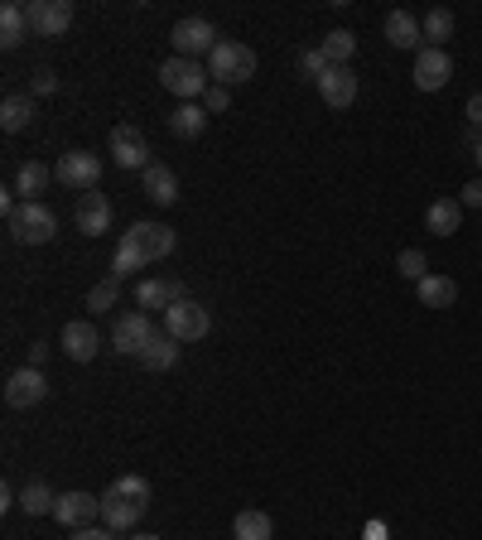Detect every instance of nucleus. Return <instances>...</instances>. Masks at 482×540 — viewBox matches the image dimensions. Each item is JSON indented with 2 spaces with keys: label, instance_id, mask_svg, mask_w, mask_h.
<instances>
[{
  "label": "nucleus",
  "instance_id": "obj_32",
  "mask_svg": "<svg viewBox=\"0 0 482 540\" xmlns=\"http://www.w3.org/2000/svg\"><path fill=\"white\" fill-rule=\"evenodd\" d=\"M111 497H121V502H140V507H150V483H145L140 473H121V478L111 483Z\"/></svg>",
  "mask_w": 482,
  "mask_h": 540
},
{
  "label": "nucleus",
  "instance_id": "obj_3",
  "mask_svg": "<svg viewBox=\"0 0 482 540\" xmlns=\"http://www.w3.org/2000/svg\"><path fill=\"white\" fill-rule=\"evenodd\" d=\"M5 222H10V237L20 246H44V242H54V232H58L54 208L49 203H25V198H20V208Z\"/></svg>",
  "mask_w": 482,
  "mask_h": 540
},
{
  "label": "nucleus",
  "instance_id": "obj_13",
  "mask_svg": "<svg viewBox=\"0 0 482 540\" xmlns=\"http://www.w3.org/2000/svg\"><path fill=\"white\" fill-rule=\"evenodd\" d=\"M44 396H49V381H44L39 367H20L15 377L5 381V405L10 410H29V405H39Z\"/></svg>",
  "mask_w": 482,
  "mask_h": 540
},
{
  "label": "nucleus",
  "instance_id": "obj_24",
  "mask_svg": "<svg viewBox=\"0 0 482 540\" xmlns=\"http://www.w3.org/2000/svg\"><path fill=\"white\" fill-rule=\"evenodd\" d=\"M415 295H420L425 309H454L458 285H454V275H425V280L415 285Z\"/></svg>",
  "mask_w": 482,
  "mask_h": 540
},
{
  "label": "nucleus",
  "instance_id": "obj_18",
  "mask_svg": "<svg viewBox=\"0 0 482 540\" xmlns=\"http://www.w3.org/2000/svg\"><path fill=\"white\" fill-rule=\"evenodd\" d=\"M386 44L391 49H425V29H420V20L410 15V10H391L386 15Z\"/></svg>",
  "mask_w": 482,
  "mask_h": 540
},
{
  "label": "nucleus",
  "instance_id": "obj_29",
  "mask_svg": "<svg viewBox=\"0 0 482 540\" xmlns=\"http://www.w3.org/2000/svg\"><path fill=\"white\" fill-rule=\"evenodd\" d=\"M420 29H425V49H444V39H454V10L434 5L425 20H420Z\"/></svg>",
  "mask_w": 482,
  "mask_h": 540
},
{
  "label": "nucleus",
  "instance_id": "obj_2",
  "mask_svg": "<svg viewBox=\"0 0 482 540\" xmlns=\"http://www.w3.org/2000/svg\"><path fill=\"white\" fill-rule=\"evenodd\" d=\"M208 73L217 87H232V82H251L256 78V49L237 44V39H222L213 54H208Z\"/></svg>",
  "mask_w": 482,
  "mask_h": 540
},
{
  "label": "nucleus",
  "instance_id": "obj_42",
  "mask_svg": "<svg viewBox=\"0 0 482 540\" xmlns=\"http://www.w3.org/2000/svg\"><path fill=\"white\" fill-rule=\"evenodd\" d=\"M73 540H111V531H102V526H82V531H73Z\"/></svg>",
  "mask_w": 482,
  "mask_h": 540
},
{
  "label": "nucleus",
  "instance_id": "obj_38",
  "mask_svg": "<svg viewBox=\"0 0 482 540\" xmlns=\"http://www.w3.org/2000/svg\"><path fill=\"white\" fill-rule=\"evenodd\" d=\"M49 92H58L54 68H34V97H49Z\"/></svg>",
  "mask_w": 482,
  "mask_h": 540
},
{
  "label": "nucleus",
  "instance_id": "obj_31",
  "mask_svg": "<svg viewBox=\"0 0 482 540\" xmlns=\"http://www.w3.org/2000/svg\"><path fill=\"white\" fill-rule=\"evenodd\" d=\"M319 49L328 54V63H333V68H348L352 54H357V34H352V29H333Z\"/></svg>",
  "mask_w": 482,
  "mask_h": 540
},
{
  "label": "nucleus",
  "instance_id": "obj_44",
  "mask_svg": "<svg viewBox=\"0 0 482 540\" xmlns=\"http://www.w3.org/2000/svg\"><path fill=\"white\" fill-rule=\"evenodd\" d=\"M473 160H478V169H482V140H478V150H473Z\"/></svg>",
  "mask_w": 482,
  "mask_h": 540
},
{
  "label": "nucleus",
  "instance_id": "obj_30",
  "mask_svg": "<svg viewBox=\"0 0 482 540\" xmlns=\"http://www.w3.org/2000/svg\"><path fill=\"white\" fill-rule=\"evenodd\" d=\"M54 507H58V492L49 483H29L20 492V512L29 516H54Z\"/></svg>",
  "mask_w": 482,
  "mask_h": 540
},
{
  "label": "nucleus",
  "instance_id": "obj_22",
  "mask_svg": "<svg viewBox=\"0 0 482 540\" xmlns=\"http://www.w3.org/2000/svg\"><path fill=\"white\" fill-rule=\"evenodd\" d=\"M135 362L145 367V372H169L174 362H179V338H169V333H155L145 348L135 352Z\"/></svg>",
  "mask_w": 482,
  "mask_h": 540
},
{
  "label": "nucleus",
  "instance_id": "obj_33",
  "mask_svg": "<svg viewBox=\"0 0 482 540\" xmlns=\"http://www.w3.org/2000/svg\"><path fill=\"white\" fill-rule=\"evenodd\" d=\"M295 68H299V78H304V82H314V87H319L323 73H328L333 63H328V54H323V49H299Z\"/></svg>",
  "mask_w": 482,
  "mask_h": 540
},
{
  "label": "nucleus",
  "instance_id": "obj_16",
  "mask_svg": "<svg viewBox=\"0 0 482 540\" xmlns=\"http://www.w3.org/2000/svg\"><path fill=\"white\" fill-rule=\"evenodd\" d=\"M179 299H188L184 295V280H174V275H169V280H140V285H135V304H140V309H145V314H155V309H169V304H179Z\"/></svg>",
  "mask_w": 482,
  "mask_h": 540
},
{
  "label": "nucleus",
  "instance_id": "obj_1",
  "mask_svg": "<svg viewBox=\"0 0 482 540\" xmlns=\"http://www.w3.org/2000/svg\"><path fill=\"white\" fill-rule=\"evenodd\" d=\"M160 82L179 97V102H203V92L213 87V73H208V63H198V58H164L160 63Z\"/></svg>",
  "mask_w": 482,
  "mask_h": 540
},
{
  "label": "nucleus",
  "instance_id": "obj_41",
  "mask_svg": "<svg viewBox=\"0 0 482 540\" xmlns=\"http://www.w3.org/2000/svg\"><path fill=\"white\" fill-rule=\"evenodd\" d=\"M49 343H34V348H29V367H44V362H49Z\"/></svg>",
  "mask_w": 482,
  "mask_h": 540
},
{
  "label": "nucleus",
  "instance_id": "obj_5",
  "mask_svg": "<svg viewBox=\"0 0 482 540\" xmlns=\"http://www.w3.org/2000/svg\"><path fill=\"white\" fill-rule=\"evenodd\" d=\"M208 328H213V314H208L198 299H179V304L164 309V333L179 338V343H198V338H208Z\"/></svg>",
  "mask_w": 482,
  "mask_h": 540
},
{
  "label": "nucleus",
  "instance_id": "obj_46",
  "mask_svg": "<svg viewBox=\"0 0 482 540\" xmlns=\"http://www.w3.org/2000/svg\"><path fill=\"white\" fill-rule=\"evenodd\" d=\"M232 540H237V536H232Z\"/></svg>",
  "mask_w": 482,
  "mask_h": 540
},
{
  "label": "nucleus",
  "instance_id": "obj_35",
  "mask_svg": "<svg viewBox=\"0 0 482 540\" xmlns=\"http://www.w3.org/2000/svg\"><path fill=\"white\" fill-rule=\"evenodd\" d=\"M145 266H150V261H145L131 242H116V261H111V275H116V280H126V275H135V270H145Z\"/></svg>",
  "mask_w": 482,
  "mask_h": 540
},
{
  "label": "nucleus",
  "instance_id": "obj_14",
  "mask_svg": "<svg viewBox=\"0 0 482 540\" xmlns=\"http://www.w3.org/2000/svg\"><path fill=\"white\" fill-rule=\"evenodd\" d=\"M410 78H415L420 92H439L444 82L454 78V58L444 54V49H420V54H415V73H410Z\"/></svg>",
  "mask_w": 482,
  "mask_h": 540
},
{
  "label": "nucleus",
  "instance_id": "obj_28",
  "mask_svg": "<svg viewBox=\"0 0 482 540\" xmlns=\"http://www.w3.org/2000/svg\"><path fill=\"white\" fill-rule=\"evenodd\" d=\"M232 536L237 540H270L275 536V521H270L266 512H256V507H246V512H237V521H232Z\"/></svg>",
  "mask_w": 482,
  "mask_h": 540
},
{
  "label": "nucleus",
  "instance_id": "obj_11",
  "mask_svg": "<svg viewBox=\"0 0 482 540\" xmlns=\"http://www.w3.org/2000/svg\"><path fill=\"white\" fill-rule=\"evenodd\" d=\"M73 25V5L68 0H29V29L39 39H58Z\"/></svg>",
  "mask_w": 482,
  "mask_h": 540
},
{
  "label": "nucleus",
  "instance_id": "obj_23",
  "mask_svg": "<svg viewBox=\"0 0 482 540\" xmlns=\"http://www.w3.org/2000/svg\"><path fill=\"white\" fill-rule=\"evenodd\" d=\"M463 213H468V208H463L458 198H434L429 213H425V227L434 237H454L458 227H463Z\"/></svg>",
  "mask_w": 482,
  "mask_h": 540
},
{
  "label": "nucleus",
  "instance_id": "obj_36",
  "mask_svg": "<svg viewBox=\"0 0 482 540\" xmlns=\"http://www.w3.org/2000/svg\"><path fill=\"white\" fill-rule=\"evenodd\" d=\"M396 270H401L405 280H415V285H420V280L429 275V256H425V251H415V246H410V251H401V256H396Z\"/></svg>",
  "mask_w": 482,
  "mask_h": 540
},
{
  "label": "nucleus",
  "instance_id": "obj_6",
  "mask_svg": "<svg viewBox=\"0 0 482 540\" xmlns=\"http://www.w3.org/2000/svg\"><path fill=\"white\" fill-rule=\"evenodd\" d=\"M169 39H174V54H179V58H208L217 44H222V39H217V29H213V20H203V15H188V20H179Z\"/></svg>",
  "mask_w": 482,
  "mask_h": 540
},
{
  "label": "nucleus",
  "instance_id": "obj_12",
  "mask_svg": "<svg viewBox=\"0 0 482 540\" xmlns=\"http://www.w3.org/2000/svg\"><path fill=\"white\" fill-rule=\"evenodd\" d=\"M111 160L121 164V169H140V174L155 164V160H150V145H145V135L135 131V126H126V121L111 131Z\"/></svg>",
  "mask_w": 482,
  "mask_h": 540
},
{
  "label": "nucleus",
  "instance_id": "obj_20",
  "mask_svg": "<svg viewBox=\"0 0 482 540\" xmlns=\"http://www.w3.org/2000/svg\"><path fill=\"white\" fill-rule=\"evenodd\" d=\"M29 34H34V29H29V5L5 0V5H0V44H5V49H20Z\"/></svg>",
  "mask_w": 482,
  "mask_h": 540
},
{
  "label": "nucleus",
  "instance_id": "obj_40",
  "mask_svg": "<svg viewBox=\"0 0 482 540\" xmlns=\"http://www.w3.org/2000/svg\"><path fill=\"white\" fill-rule=\"evenodd\" d=\"M463 116H468V126H478V131H482V92L468 97V111H463Z\"/></svg>",
  "mask_w": 482,
  "mask_h": 540
},
{
  "label": "nucleus",
  "instance_id": "obj_7",
  "mask_svg": "<svg viewBox=\"0 0 482 540\" xmlns=\"http://www.w3.org/2000/svg\"><path fill=\"white\" fill-rule=\"evenodd\" d=\"M160 328L155 319L145 314V309H131V314H121L116 324H111V352H121V357H135V352L145 348L150 338H155Z\"/></svg>",
  "mask_w": 482,
  "mask_h": 540
},
{
  "label": "nucleus",
  "instance_id": "obj_25",
  "mask_svg": "<svg viewBox=\"0 0 482 540\" xmlns=\"http://www.w3.org/2000/svg\"><path fill=\"white\" fill-rule=\"evenodd\" d=\"M169 131L179 135V140H198V135L208 131V111H203V102H179L174 116H169Z\"/></svg>",
  "mask_w": 482,
  "mask_h": 540
},
{
  "label": "nucleus",
  "instance_id": "obj_39",
  "mask_svg": "<svg viewBox=\"0 0 482 540\" xmlns=\"http://www.w3.org/2000/svg\"><path fill=\"white\" fill-rule=\"evenodd\" d=\"M458 203H463V208H482V179L463 184V189H458Z\"/></svg>",
  "mask_w": 482,
  "mask_h": 540
},
{
  "label": "nucleus",
  "instance_id": "obj_27",
  "mask_svg": "<svg viewBox=\"0 0 482 540\" xmlns=\"http://www.w3.org/2000/svg\"><path fill=\"white\" fill-rule=\"evenodd\" d=\"M49 179H54V169L39 160H25L20 164V174H15V193H25V203H39V193L49 189Z\"/></svg>",
  "mask_w": 482,
  "mask_h": 540
},
{
  "label": "nucleus",
  "instance_id": "obj_4",
  "mask_svg": "<svg viewBox=\"0 0 482 540\" xmlns=\"http://www.w3.org/2000/svg\"><path fill=\"white\" fill-rule=\"evenodd\" d=\"M54 179L63 184V189L92 193L97 184H102V155H92V150H68V155H58Z\"/></svg>",
  "mask_w": 482,
  "mask_h": 540
},
{
  "label": "nucleus",
  "instance_id": "obj_19",
  "mask_svg": "<svg viewBox=\"0 0 482 540\" xmlns=\"http://www.w3.org/2000/svg\"><path fill=\"white\" fill-rule=\"evenodd\" d=\"M319 97L333 111L352 107V102H357V73H352V68H328V73H323V82H319Z\"/></svg>",
  "mask_w": 482,
  "mask_h": 540
},
{
  "label": "nucleus",
  "instance_id": "obj_17",
  "mask_svg": "<svg viewBox=\"0 0 482 540\" xmlns=\"http://www.w3.org/2000/svg\"><path fill=\"white\" fill-rule=\"evenodd\" d=\"M34 121H39V102H34L29 92H10V97L0 102V126H5V135L29 131Z\"/></svg>",
  "mask_w": 482,
  "mask_h": 540
},
{
  "label": "nucleus",
  "instance_id": "obj_15",
  "mask_svg": "<svg viewBox=\"0 0 482 540\" xmlns=\"http://www.w3.org/2000/svg\"><path fill=\"white\" fill-rule=\"evenodd\" d=\"M63 352L73 357V362H92L97 352H102V333L92 319H68L63 324Z\"/></svg>",
  "mask_w": 482,
  "mask_h": 540
},
{
  "label": "nucleus",
  "instance_id": "obj_9",
  "mask_svg": "<svg viewBox=\"0 0 482 540\" xmlns=\"http://www.w3.org/2000/svg\"><path fill=\"white\" fill-rule=\"evenodd\" d=\"M111 217H116V208H111L107 193H97V189L82 193L78 208H73V222H78L82 237H107V232H111Z\"/></svg>",
  "mask_w": 482,
  "mask_h": 540
},
{
  "label": "nucleus",
  "instance_id": "obj_26",
  "mask_svg": "<svg viewBox=\"0 0 482 540\" xmlns=\"http://www.w3.org/2000/svg\"><path fill=\"white\" fill-rule=\"evenodd\" d=\"M140 516H145L140 502H121V497H111V492L102 497V521H107V531H135Z\"/></svg>",
  "mask_w": 482,
  "mask_h": 540
},
{
  "label": "nucleus",
  "instance_id": "obj_37",
  "mask_svg": "<svg viewBox=\"0 0 482 540\" xmlns=\"http://www.w3.org/2000/svg\"><path fill=\"white\" fill-rule=\"evenodd\" d=\"M232 107V87H208V92H203V111H208V116H222V111Z\"/></svg>",
  "mask_w": 482,
  "mask_h": 540
},
{
  "label": "nucleus",
  "instance_id": "obj_43",
  "mask_svg": "<svg viewBox=\"0 0 482 540\" xmlns=\"http://www.w3.org/2000/svg\"><path fill=\"white\" fill-rule=\"evenodd\" d=\"M367 540H386V526H381V521H372V526H367Z\"/></svg>",
  "mask_w": 482,
  "mask_h": 540
},
{
  "label": "nucleus",
  "instance_id": "obj_45",
  "mask_svg": "<svg viewBox=\"0 0 482 540\" xmlns=\"http://www.w3.org/2000/svg\"><path fill=\"white\" fill-rule=\"evenodd\" d=\"M131 540H160V536H150V531H145V536H131Z\"/></svg>",
  "mask_w": 482,
  "mask_h": 540
},
{
  "label": "nucleus",
  "instance_id": "obj_10",
  "mask_svg": "<svg viewBox=\"0 0 482 540\" xmlns=\"http://www.w3.org/2000/svg\"><path fill=\"white\" fill-rule=\"evenodd\" d=\"M54 521L58 526H73V531L97 526L102 521V497H92V492H63L54 507Z\"/></svg>",
  "mask_w": 482,
  "mask_h": 540
},
{
  "label": "nucleus",
  "instance_id": "obj_34",
  "mask_svg": "<svg viewBox=\"0 0 482 540\" xmlns=\"http://www.w3.org/2000/svg\"><path fill=\"white\" fill-rule=\"evenodd\" d=\"M116 299H121V280H116V275H107L102 285H92V290H87V309H92V314H107Z\"/></svg>",
  "mask_w": 482,
  "mask_h": 540
},
{
  "label": "nucleus",
  "instance_id": "obj_21",
  "mask_svg": "<svg viewBox=\"0 0 482 540\" xmlns=\"http://www.w3.org/2000/svg\"><path fill=\"white\" fill-rule=\"evenodd\" d=\"M145 198H150L155 208H174V203H179V179H174L169 164H150V169H145Z\"/></svg>",
  "mask_w": 482,
  "mask_h": 540
},
{
  "label": "nucleus",
  "instance_id": "obj_8",
  "mask_svg": "<svg viewBox=\"0 0 482 540\" xmlns=\"http://www.w3.org/2000/svg\"><path fill=\"white\" fill-rule=\"evenodd\" d=\"M121 242H131L145 261H169V256H174V246H179V237H174V227H169V222H135Z\"/></svg>",
  "mask_w": 482,
  "mask_h": 540
}]
</instances>
